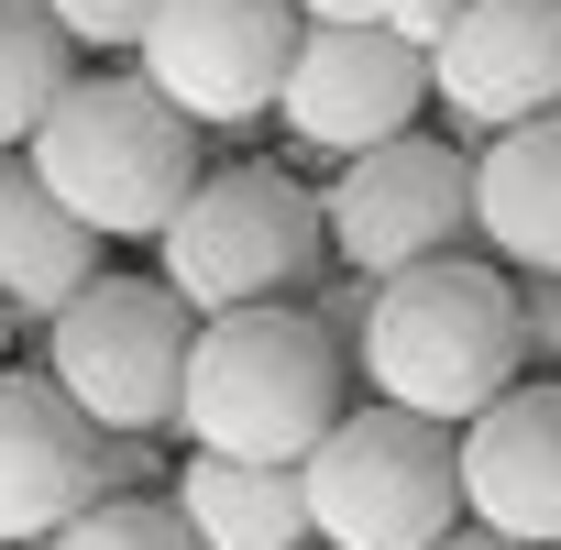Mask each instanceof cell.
<instances>
[{
  "label": "cell",
  "instance_id": "obj_24",
  "mask_svg": "<svg viewBox=\"0 0 561 550\" xmlns=\"http://www.w3.org/2000/svg\"><path fill=\"white\" fill-rule=\"evenodd\" d=\"M0 342H12V320H0Z\"/></svg>",
  "mask_w": 561,
  "mask_h": 550
},
{
  "label": "cell",
  "instance_id": "obj_3",
  "mask_svg": "<svg viewBox=\"0 0 561 550\" xmlns=\"http://www.w3.org/2000/svg\"><path fill=\"white\" fill-rule=\"evenodd\" d=\"M34 176L100 231V242H154L176 198L209 176L198 122L133 67V78H67V100L34 122Z\"/></svg>",
  "mask_w": 561,
  "mask_h": 550
},
{
  "label": "cell",
  "instance_id": "obj_16",
  "mask_svg": "<svg viewBox=\"0 0 561 550\" xmlns=\"http://www.w3.org/2000/svg\"><path fill=\"white\" fill-rule=\"evenodd\" d=\"M67 78H78V45L56 34V12L45 0H0V154L34 144V122L67 100Z\"/></svg>",
  "mask_w": 561,
  "mask_h": 550
},
{
  "label": "cell",
  "instance_id": "obj_19",
  "mask_svg": "<svg viewBox=\"0 0 561 550\" xmlns=\"http://www.w3.org/2000/svg\"><path fill=\"white\" fill-rule=\"evenodd\" d=\"M165 440L176 429H111V495H165Z\"/></svg>",
  "mask_w": 561,
  "mask_h": 550
},
{
  "label": "cell",
  "instance_id": "obj_9",
  "mask_svg": "<svg viewBox=\"0 0 561 550\" xmlns=\"http://www.w3.org/2000/svg\"><path fill=\"white\" fill-rule=\"evenodd\" d=\"M419 100H430V56L397 23H309L287 89H275V122L309 154H364L419 133Z\"/></svg>",
  "mask_w": 561,
  "mask_h": 550
},
{
  "label": "cell",
  "instance_id": "obj_10",
  "mask_svg": "<svg viewBox=\"0 0 561 550\" xmlns=\"http://www.w3.org/2000/svg\"><path fill=\"white\" fill-rule=\"evenodd\" d=\"M111 495V429L34 364H0V550H45L78 506Z\"/></svg>",
  "mask_w": 561,
  "mask_h": 550
},
{
  "label": "cell",
  "instance_id": "obj_23",
  "mask_svg": "<svg viewBox=\"0 0 561 550\" xmlns=\"http://www.w3.org/2000/svg\"><path fill=\"white\" fill-rule=\"evenodd\" d=\"M430 550H517V539H495V528H473V517H462V528H451V539H430Z\"/></svg>",
  "mask_w": 561,
  "mask_h": 550
},
{
  "label": "cell",
  "instance_id": "obj_14",
  "mask_svg": "<svg viewBox=\"0 0 561 550\" xmlns=\"http://www.w3.org/2000/svg\"><path fill=\"white\" fill-rule=\"evenodd\" d=\"M100 275V231L34 176V154H0V320L45 331Z\"/></svg>",
  "mask_w": 561,
  "mask_h": 550
},
{
  "label": "cell",
  "instance_id": "obj_15",
  "mask_svg": "<svg viewBox=\"0 0 561 550\" xmlns=\"http://www.w3.org/2000/svg\"><path fill=\"white\" fill-rule=\"evenodd\" d=\"M176 517L198 528V550H309V484L298 462H242V451H198L176 462Z\"/></svg>",
  "mask_w": 561,
  "mask_h": 550
},
{
  "label": "cell",
  "instance_id": "obj_11",
  "mask_svg": "<svg viewBox=\"0 0 561 550\" xmlns=\"http://www.w3.org/2000/svg\"><path fill=\"white\" fill-rule=\"evenodd\" d=\"M462 517L517 539V550H561V375H517L506 397H484L462 429Z\"/></svg>",
  "mask_w": 561,
  "mask_h": 550
},
{
  "label": "cell",
  "instance_id": "obj_8",
  "mask_svg": "<svg viewBox=\"0 0 561 550\" xmlns=\"http://www.w3.org/2000/svg\"><path fill=\"white\" fill-rule=\"evenodd\" d=\"M298 34H309L298 0H154L133 67L198 133H231V122L275 111V89H287V67H298Z\"/></svg>",
  "mask_w": 561,
  "mask_h": 550
},
{
  "label": "cell",
  "instance_id": "obj_18",
  "mask_svg": "<svg viewBox=\"0 0 561 550\" xmlns=\"http://www.w3.org/2000/svg\"><path fill=\"white\" fill-rule=\"evenodd\" d=\"M45 12H56V34H67L78 56H133L154 0H45Z\"/></svg>",
  "mask_w": 561,
  "mask_h": 550
},
{
  "label": "cell",
  "instance_id": "obj_17",
  "mask_svg": "<svg viewBox=\"0 0 561 550\" xmlns=\"http://www.w3.org/2000/svg\"><path fill=\"white\" fill-rule=\"evenodd\" d=\"M45 550H198V528L176 517V495H100V506H78Z\"/></svg>",
  "mask_w": 561,
  "mask_h": 550
},
{
  "label": "cell",
  "instance_id": "obj_2",
  "mask_svg": "<svg viewBox=\"0 0 561 550\" xmlns=\"http://www.w3.org/2000/svg\"><path fill=\"white\" fill-rule=\"evenodd\" d=\"M342 419V331L298 298L264 309H220L187 342V397H176V440L198 451H242V462H309Z\"/></svg>",
  "mask_w": 561,
  "mask_h": 550
},
{
  "label": "cell",
  "instance_id": "obj_7",
  "mask_svg": "<svg viewBox=\"0 0 561 550\" xmlns=\"http://www.w3.org/2000/svg\"><path fill=\"white\" fill-rule=\"evenodd\" d=\"M320 220H331V253L353 275H397V264L462 253L473 242V144H451V133L364 144L320 187Z\"/></svg>",
  "mask_w": 561,
  "mask_h": 550
},
{
  "label": "cell",
  "instance_id": "obj_1",
  "mask_svg": "<svg viewBox=\"0 0 561 550\" xmlns=\"http://www.w3.org/2000/svg\"><path fill=\"white\" fill-rule=\"evenodd\" d=\"M353 364L386 408L419 419H473L484 397H506L528 375V331H517V275L495 253H430L375 275V298L353 320Z\"/></svg>",
  "mask_w": 561,
  "mask_h": 550
},
{
  "label": "cell",
  "instance_id": "obj_20",
  "mask_svg": "<svg viewBox=\"0 0 561 550\" xmlns=\"http://www.w3.org/2000/svg\"><path fill=\"white\" fill-rule=\"evenodd\" d=\"M517 331H528V364L561 375V275H517Z\"/></svg>",
  "mask_w": 561,
  "mask_h": 550
},
{
  "label": "cell",
  "instance_id": "obj_12",
  "mask_svg": "<svg viewBox=\"0 0 561 550\" xmlns=\"http://www.w3.org/2000/svg\"><path fill=\"white\" fill-rule=\"evenodd\" d=\"M430 89L473 144L561 111V0H462L451 34L430 45Z\"/></svg>",
  "mask_w": 561,
  "mask_h": 550
},
{
  "label": "cell",
  "instance_id": "obj_13",
  "mask_svg": "<svg viewBox=\"0 0 561 550\" xmlns=\"http://www.w3.org/2000/svg\"><path fill=\"white\" fill-rule=\"evenodd\" d=\"M473 242L506 275H561V111L473 144Z\"/></svg>",
  "mask_w": 561,
  "mask_h": 550
},
{
  "label": "cell",
  "instance_id": "obj_21",
  "mask_svg": "<svg viewBox=\"0 0 561 550\" xmlns=\"http://www.w3.org/2000/svg\"><path fill=\"white\" fill-rule=\"evenodd\" d=\"M451 12H462V0H397V12H386V23H397V34H408V45L430 56V45L451 34Z\"/></svg>",
  "mask_w": 561,
  "mask_h": 550
},
{
  "label": "cell",
  "instance_id": "obj_6",
  "mask_svg": "<svg viewBox=\"0 0 561 550\" xmlns=\"http://www.w3.org/2000/svg\"><path fill=\"white\" fill-rule=\"evenodd\" d=\"M187 342H198V309L165 287V275H89V287L45 320V375L100 429H176Z\"/></svg>",
  "mask_w": 561,
  "mask_h": 550
},
{
  "label": "cell",
  "instance_id": "obj_5",
  "mask_svg": "<svg viewBox=\"0 0 561 550\" xmlns=\"http://www.w3.org/2000/svg\"><path fill=\"white\" fill-rule=\"evenodd\" d=\"M154 242H165V287L198 320H220V309L298 298L320 275V253H331V220L287 165H209Z\"/></svg>",
  "mask_w": 561,
  "mask_h": 550
},
{
  "label": "cell",
  "instance_id": "obj_4",
  "mask_svg": "<svg viewBox=\"0 0 561 550\" xmlns=\"http://www.w3.org/2000/svg\"><path fill=\"white\" fill-rule=\"evenodd\" d=\"M309 484V539L331 550H430L462 528V451H451V419H419V408H342L331 440L298 462Z\"/></svg>",
  "mask_w": 561,
  "mask_h": 550
},
{
  "label": "cell",
  "instance_id": "obj_25",
  "mask_svg": "<svg viewBox=\"0 0 561 550\" xmlns=\"http://www.w3.org/2000/svg\"><path fill=\"white\" fill-rule=\"evenodd\" d=\"M309 550H331V539H309Z\"/></svg>",
  "mask_w": 561,
  "mask_h": 550
},
{
  "label": "cell",
  "instance_id": "obj_22",
  "mask_svg": "<svg viewBox=\"0 0 561 550\" xmlns=\"http://www.w3.org/2000/svg\"><path fill=\"white\" fill-rule=\"evenodd\" d=\"M298 12H309V23H386L397 0H298Z\"/></svg>",
  "mask_w": 561,
  "mask_h": 550
}]
</instances>
